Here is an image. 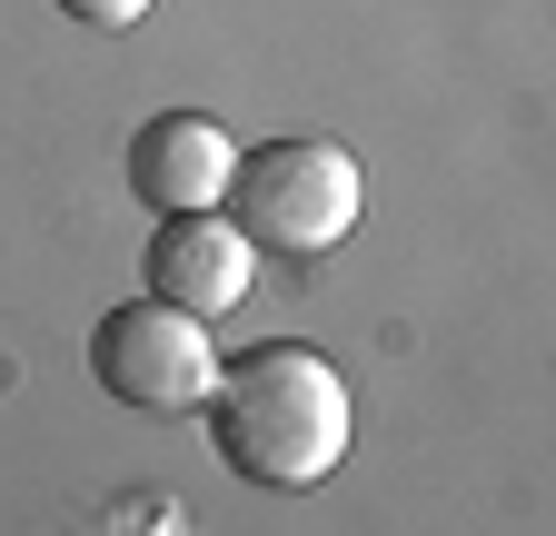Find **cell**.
<instances>
[{
  "label": "cell",
  "instance_id": "1",
  "mask_svg": "<svg viewBox=\"0 0 556 536\" xmlns=\"http://www.w3.org/2000/svg\"><path fill=\"white\" fill-rule=\"evenodd\" d=\"M208 447H219V467L249 477V487H278V497L318 487L348 457V387H338V368L318 348H299V339L249 348L239 368H219V387H208Z\"/></svg>",
  "mask_w": 556,
  "mask_h": 536
},
{
  "label": "cell",
  "instance_id": "2",
  "mask_svg": "<svg viewBox=\"0 0 556 536\" xmlns=\"http://www.w3.org/2000/svg\"><path fill=\"white\" fill-rule=\"evenodd\" d=\"M368 209V179L338 140H258L229 179V219L268 258H328Z\"/></svg>",
  "mask_w": 556,
  "mask_h": 536
},
{
  "label": "cell",
  "instance_id": "3",
  "mask_svg": "<svg viewBox=\"0 0 556 536\" xmlns=\"http://www.w3.org/2000/svg\"><path fill=\"white\" fill-rule=\"evenodd\" d=\"M90 378L119 397V408H139V418H189V408H208V387H219L208 318L169 308L160 289L100 308V328H90Z\"/></svg>",
  "mask_w": 556,
  "mask_h": 536
},
{
  "label": "cell",
  "instance_id": "4",
  "mask_svg": "<svg viewBox=\"0 0 556 536\" xmlns=\"http://www.w3.org/2000/svg\"><path fill=\"white\" fill-rule=\"evenodd\" d=\"M139 268H150V289H160L169 308L229 318V308L249 298V279H258V239H249L229 209H169Z\"/></svg>",
  "mask_w": 556,
  "mask_h": 536
},
{
  "label": "cell",
  "instance_id": "5",
  "mask_svg": "<svg viewBox=\"0 0 556 536\" xmlns=\"http://www.w3.org/2000/svg\"><path fill=\"white\" fill-rule=\"evenodd\" d=\"M229 179H239V140L208 110H160L139 119L129 140V199L139 209H229Z\"/></svg>",
  "mask_w": 556,
  "mask_h": 536
},
{
  "label": "cell",
  "instance_id": "6",
  "mask_svg": "<svg viewBox=\"0 0 556 536\" xmlns=\"http://www.w3.org/2000/svg\"><path fill=\"white\" fill-rule=\"evenodd\" d=\"M60 11L80 21V30H139V21H150V0H60Z\"/></svg>",
  "mask_w": 556,
  "mask_h": 536
}]
</instances>
